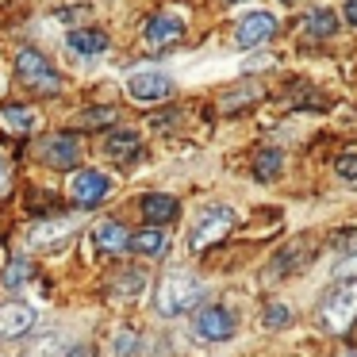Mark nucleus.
<instances>
[{"mask_svg":"<svg viewBox=\"0 0 357 357\" xmlns=\"http://www.w3.org/2000/svg\"><path fill=\"white\" fill-rule=\"evenodd\" d=\"M73 231H77V219H43V223L31 227L27 242H31V246H43V250H54V246H62Z\"/></svg>","mask_w":357,"mask_h":357,"instance_id":"12","label":"nucleus"},{"mask_svg":"<svg viewBox=\"0 0 357 357\" xmlns=\"http://www.w3.org/2000/svg\"><path fill=\"white\" fill-rule=\"evenodd\" d=\"M35 326V307L24 300H8L0 303V342H12L20 334H27Z\"/></svg>","mask_w":357,"mask_h":357,"instance_id":"10","label":"nucleus"},{"mask_svg":"<svg viewBox=\"0 0 357 357\" xmlns=\"http://www.w3.org/2000/svg\"><path fill=\"white\" fill-rule=\"evenodd\" d=\"M200 296H204V280L200 277H192L188 269L165 273V277L158 280V296H154L158 315H165V319L185 315L188 307H196V300H200Z\"/></svg>","mask_w":357,"mask_h":357,"instance_id":"1","label":"nucleus"},{"mask_svg":"<svg viewBox=\"0 0 357 357\" xmlns=\"http://www.w3.org/2000/svg\"><path fill=\"white\" fill-rule=\"evenodd\" d=\"M346 20L357 27V0H346Z\"/></svg>","mask_w":357,"mask_h":357,"instance_id":"29","label":"nucleus"},{"mask_svg":"<svg viewBox=\"0 0 357 357\" xmlns=\"http://www.w3.org/2000/svg\"><path fill=\"white\" fill-rule=\"evenodd\" d=\"M66 47H70L73 54H81V58H96V54L108 50V35L96 31V27H77V31L66 35Z\"/></svg>","mask_w":357,"mask_h":357,"instance_id":"15","label":"nucleus"},{"mask_svg":"<svg viewBox=\"0 0 357 357\" xmlns=\"http://www.w3.org/2000/svg\"><path fill=\"white\" fill-rule=\"evenodd\" d=\"M254 96H261V89L257 85H242V89H231V93L223 96V112H234L238 104H250Z\"/></svg>","mask_w":357,"mask_h":357,"instance_id":"25","label":"nucleus"},{"mask_svg":"<svg viewBox=\"0 0 357 357\" xmlns=\"http://www.w3.org/2000/svg\"><path fill=\"white\" fill-rule=\"evenodd\" d=\"M127 250H135V254H142V257H162V254H169V234H165L162 227L135 231L131 242H127Z\"/></svg>","mask_w":357,"mask_h":357,"instance_id":"16","label":"nucleus"},{"mask_svg":"<svg viewBox=\"0 0 357 357\" xmlns=\"http://www.w3.org/2000/svg\"><path fill=\"white\" fill-rule=\"evenodd\" d=\"M112 188H116V181L104 169H77L70 181V200L77 208H96V204H104L112 196Z\"/></svg>","mask_w":357,"mask_h":357,"instance_id":"5","label":"nucleus"},{"mask_svg":"<svg viewBox=\"0 0 357 357\" xmlns=\"http://www.w3.org/2000/svg\"><path fill=\"white\" fill-rule=\"evenodd\" d=\"M127 96L135 104H162L173 96V81L158 70H139L127 77Z\"/></svg>","mask_w":357,"mask_h":357,"instance_id":"8","label":"nucleus"},{"mask_svg":"<svg viewBox=\"0 0 357 357\" xmlns=\"http://www.w3.org/2000/svg\"><path fill=\"white\" fill-rule=\"evenodd\" d=\"M16 77L24 81L31 93H43V96L62 93V77H58L54 66H50L35 47H20V54H16Z\"/></svg>","mask_w":357,"mask_h":357,"instance_id":"2","label":"nucleus"},{"mask_svg":"<svg viewBox=\"0 0 357 357\" xmlns=\"http://www.w3.org/2000/svg\"><path fill=\"white\" fill-rule=\"evenodd\" d=\"M231 231H234V211H231V208H208L200 219H196L192 234H188V246L200 254V250H208V246H215V242H223Z\"/></svg>","mask_w":357,"mask_h":357,"instance_id":"4","label":"nucleus"},{"mask_svg":"<svg viewBox=\"0 0 357 357\" xmlns=\"http://www.w3.org/2000/svg\"><path fill=\"white\" fill-rule=\"evenodd\" d=\"M142 288H146V273H142V269H123V273H116L112 296H119V300H135Z\"/></svg>","mask_w":357,"mask_h":357,"instance_id":"19","label":"nucleus"},{"mask_svg":"<svg viewBox=\"0 0 357 357\" xmlns=\"http://www.w3.org/2000/svg\"><path fill=\"white\" fill-rule=\"evenodd\" d=\"M139 208H142V219H146L150 227H162V223H169V219H177L181 204L173 200V196H165V192H146Z\"/></svg>","mask_w":357,"mask_h":357,"instance_id":"14","label":"nucleus"},{"mask_svg":"<svg viewBox=\"0 0 357 357\" xmlns=\"http://www.w3.org/2000/svg\"><path fill=\"white\" fill-rule=\"evenodd\" d=\"M196 334L208 342H227L234 334V315L227 307H204L196 315Z\"/></svg>","mask_w":357,"mask_h":357,"instance_id":"11","label":"nucleus"},{"mask_svg":"<svg viewBox=\"0 0 357 357\" xmlns=\"http://www.w3.org/2000/svg\"><path fill=\"white\" fill-rule=\"evenodd\" d=\"M142 349V338H139V331H116L112 334V342H108V357H135Z\"/></svg>","mask_w":357,"mask_h":357,"instance_id":"21","label":"nucleus"},{"mask_svg":"<svg viewBox=\"0 0 357 357\" xmlns=\"http://www.w3.org/2000/svg\"><path fill=\"white\" fill-rule=\"evenodd\" d=\"M66 357H93V354L85 346H73V349H66Z\"/></svg>","mask_w":357,"mask_h":357,"instance_id":"30","label":"nucleus"},{"mask_svg":"<svg viewBox=\"0 0 357 357\" xmlns=\"http://www.w3.org/2000/svg\"><path fill=\"white\" fill-rule=\"evenodd\" d=\"M334 169H338L342 181H357V154H342L338 162H334Z\"/></svg>","mask_w":357,"mask_h":357,"instance_id":"27","label":"nucleus"},{"mask_svg":"<svg viewBox=\"0 0 357 357\" xmlns=\"http://www.w3.org/2000/svg\"><path fill=\"white\" fill-rule=\"evenodd\" d=\"M280 169H284V154H280V150H261V154L254 158V177L257 181L280 177Z\"/></svg>","mask_w":357,"mask_h":357,"instance_id":"22","label":"nucleus"},{"mask_svg":"<svg viewBox=\"0 0 357 357\" xmlns=\"http://www.w3.org/2000/svg\"><path fill=\"white\" fill-rule=\"evenodd\" d=\"M319 315H323L326 331H334V334L349 331V323L357 319V280H342V284H334L331 292H326Z\"/></svg>","mask_w":357,"mask_h":357,"instance_id":"3","label":"nucleus"},{"mask_svg":"<svg viewBox=\"0 0 357 357\" xmlns=\"http://www.w3.org/2000/svg\"><path fill=\"white\" fill-rule=\"evenodd\" d=\"M31 261H24V257H16V261H8V269H4V280H0V284H4V288H8V292H12V288H24L27 284V280H31Z\"/></svg>","mask_w":357,"mask_h":357,"instance_id":"23","label":"nucleus"},{"mask_svg":"<svg viewBox=\"0 0 357 357\" xmlns=\"http://www.w3.org/2000/svg\"><path fill=\"white\" fill-rule=\"evenodd\" d=\"M127 242H131V231H127L123 223H116V219L96 227V246H100L104 254H123Z\"/></svg>","mask_w":357,"mask_h":357,"instance_id":"17","label":"nucleus"},{"mask_svg":"<svg viewBox=\"0 0 357 357\" xmlns=\"http://www.w3.org/2000/svg\"><path fill=\"white\" fill-rule=\"evenodd\" d=\"M35 154H39V162H47L50 169H73V165L81 162V142H77V135L58 131V135H47Z\"/></svg>","mask_w":357,"mask_h":357,"instance_id":"7","label":"nucleus"},{"mask_svg":"<svg viewBox=\"0 0 357 357\" xmlns=\"http://www.w3.org/2000/svg\"><path fill=\"white\" fill-rule=\"evenodd\" d=\"M346 357H357V354H346Z\"/></svg>","mask_w":357,"mask_h":357,"instance_id":"33","label":"nucleus"},{"mask_svg":"<svg viewBox=\"0 0 357 357\" xmlns=\"http://www.w3.org/2000/svg\"><path fill=\"white\" fill-rule=\"evenodd\" d=\"M338 273H342V277H349V273H357V254L349 257V261H342V265H338Z\"/></svg>","mask_w":357,"mask_h":357,"instance_id":"28","label":"nucleus"},{"mask_svg":"<svg viewBox=\"0 0 357 357\" xmlns=\"http://www.w3.org/2000/svg\"><path fill=\"white\" fill-rule=\"evenodd\" d=\"M185 39V20L177 12H158V16L146 20L142 27V47L146 50H165V47H177Z\"/></svg>","mask_w":357,"mask_h":357,"instance_id":"6","label":"nucleus"},{"mask_svg":"<svg viewBox=\"0 0 357 357\" xmlns=\"http://www.w3.org/2000/svg\"><path fill=\"white\" fill-rule=\"evenodd\" d=\"M112 119H116V108H93V112H85L77 123L81 127H93V123H112Z\"/></svg>","mask_w":357,"mask_h":357,"instance_id":"26","label":"nucleus"},{"mask_svg":"<svg viewBox=\"0 0 357 357\" xmlns=\"http://www.w3.org/2000/svg\"><path fill=\"white\" fill-rule=\"evenodd\" d=\"M261 323L269 326V331L288 326V323H292V311H288V303H269V307H265V315H261Z\"/></svg>","mask_w":357,"mask_h":357,"instance_id":"24","label":"nucleus"},{"mask_svg":"<svg viewBox=\"0 0 357 357\" xmlns=\"http://www.w3.org/2000/svg\"><path fill=\"white\" fill-rule=\"evenodd\" d=\"M139 150H142V139L131 127H116V131L104 135V154H108L112 162H135Z\"/></svg>","mask_w":357,"mask_h":357,"instance_id":"13","label":"nucleus"},{"mask_svg":"<svg viewBox=\"0 0 357 357\" xmlns=\"http://www.w3.org/2000/svg\"><path fill=\"white\" fill-rule=\"evenodd\" d=\"M219 4H238V0H219Z\"/></svg>","mask_w":357,"mask_h":357,"instance_id":"32","label":"nucleus"},{"mask_svg":"<svg viewBox=\"0 0 357 357\" xmlns=\"http://www.w3.org/2000/svg\"><path fill=\"white\" fill-rule=\"evenodd\" d=\"M303 35H311V39H334L338 35V16L331 8H315L303 20Z\"/></svg>","mask_w":357,"mask_h":357,"instance_id":"18","label":"nucleus"},{"mask_svg":"<svg viewBox=\"0 0 357 357\" xmlns=\"http://www.w3.org/2000/svg\"><path fill=\"white\" fill-rule=\"evenodd\" d=\"M4 185H8V173H4V165H0V192H4Z\"/></svg>","mask_w":357,"mask_h":357,"instance_id":"31","label":"nucleus"},{"mask_svg":"<svg viewBox=\"0 0 357 357\" xmlns=\"http://www.w3.org/2000/svg\"><path fill=\"white\" fill-rule=\"evenodd\" d=\"M0 123L8 127L12 135H27L35 127V112L24 108V104H8V108L0 112Z\"/></svg>","mask_w":357,"mask_h":357,"instance_id":"20","label":"nucleus"},{"mask_svg":"<svg viewBox=\"0 0 357 357\" xmlns=\"http://www.w3.org/2000/svg\"><path fill=\"white\" fill-rule=\"evenodd\" d=\"M273 35H277V16H269V12H250V16H242L238 27H234V47L257 50V47H265Z\"/></svg>","mask_w":357,"mask_h":357,"instance_id":"9","label":"nucleus"}]
</instances>
